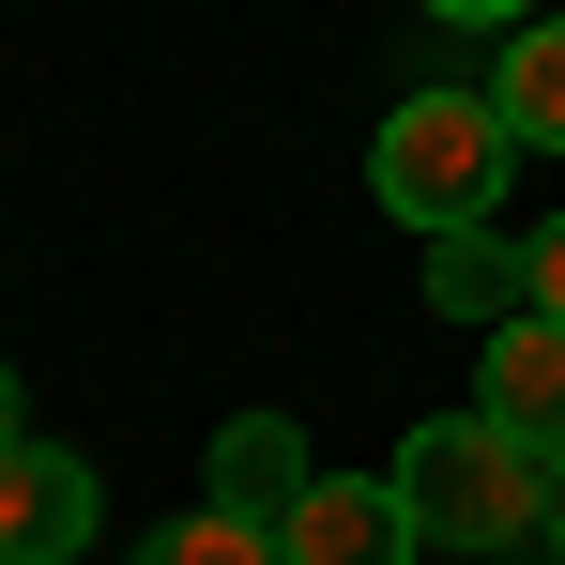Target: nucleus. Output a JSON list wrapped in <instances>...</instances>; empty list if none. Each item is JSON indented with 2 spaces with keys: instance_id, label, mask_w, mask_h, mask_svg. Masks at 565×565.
<instances>
[{
  "instance_id": "1",
  "label": "nucleus",
  "mask_w": 565,
  "mask_h": 565,
  "mask_svg": "<svg viewBox=\"0 0 565 565\" xmlns=\"http://www.w3.org/2000/svg\"><path fill=\"white\" fill-rule=\"evenodd\" d=\"M382 489H397V520H413V551H520V535H551V459L520 444V428H489V413H428L397 459H382Z\"/></svg>"
},
{
  "instance_id": "2",
  "label": "nucleus",
  "mask_w": 565,
  "mask_h": 565,
  "mask_svg": "<svg viewBox=\"0 0 565 565\" xmlns=\"http://www.w3.org/2000/svg\"><path fill=\"white\" fill-rule=\"evenodd\" d=\"M520 169V138H504V107L489 93H397L367 138V199L413 230V245H444V230H489V199Z\"/></svg>"
},
{
  "instance_id": "3",
  "label": "nucleus",
  "mask_w": 565,
  "mask_h": 565,
  "mask_svg": "<svg viewBox=\"0 0 565 565\" xmlns=\"http://www.w3.org/2000/svg\"><path fill=\"white\" fill-rule=\"evenodd\" d=\"M93 520H107V489H93V459L77 444H0V565H77L93 551Z\"/></svg>"
},
{
  "instance_id": "4",
  "label": "nucleus",
  "mask_w": 565,
  "mask_h": 565,
  "mask_svg": "<svg viewBox=\"0 0 565 565\" xmlns=\"http://www.w3.org/2000/svg\"><path fill=\"white\" fill-rule=\"evenodd\" d=\"M321 489V459H306V428L290 413H230L214 428V520H245V535H290V504Z\"/></svg>"
},
{
  "instance_id": "5",
  "label": "nucleus",
  "mask_w": 565,
  "mask_h": 565,
  "mask_svg": "<svg viewBox=\"0 0 565 565\" xmlns=\"http://www.w3.org/2000/svg\"><path fill=\"white\" fill-rule=\"evenodd\" d=\"M276 565H413V520H397V489H382V473H321V489L290 504Z\"/></svg>"
},
{
  "instance_id": "6",
  "label": "nucleus",
  "mask_w": 565,
  "mask_h": 565,
  "mask_svg": "<svg viewBox=\"0 0 565 565\" xmlns=\"http://www.w3.org/2000/svg\"><path fill=\"white\" fill-rule=\"evenodd\" d=\"M473 413H489V428H520L535 459H565V321H504V337H489V367H473Z\"/></svg>"
},
{
  "instance_id": "7",
  "label": "nucleus",
  "mask_w": 565,
  "mask_h": 565,
  "mask_svg": "<svg viewBox=\"0 0 565 565\" xmlns=\"http://www.w3.org/2000/svg\"><path fill=\"white\" fill-rule=\"evenodd\" d=\"M428 306L473 321V337L535 321V245H504V230H444V245H428Z\"/></svg>"
},
{
  "instance_id": "8",
  "label": "nucleus",
  "mask_w": 565,
  "mask_h": 565,
  "mask_svg": "<svg viewBox=\"0 0 565 565\" xmlns=\"http://www.w3.org/2000/svg\"><path fill=\"white\" fill-rule=\"evenodd\" d=\"M489 107H504L520 153H565V15H535V31L489 62Z\"/></svg>"
},
{
  "instance_id": "9",
  "label": "nucleus",
  "mask_w": 565,
  "mask_h": 565,
  "mask_svg": "<svg viewBox=\"0 0 565 565\" xmlns=\"http://www.w3.org/2000/svg\"><path fill=\"white\" fill-rule=\"evenodd\" d=\"M138 565H276V535H245V520H169V535H138Z\"/></svg>"
},
{
  "instance_id": "10",
  "label": "nucleus",
  "mask_w": 565,
  "mask_h": 565,
  "mask_svg": "<svg viewBox=\"0 0 565 565\" xmlns=\"http://www.w3.org/2000/svg\"><path fill=\"white\" fill-rule=\"evenodd\" d=\"M428 15H444V31H535L551 0H428Z\"/></svg>"
},
{
  "instance_id": "11",
  "label": "nucleus",
  "mask_w": 565,
  "mask_h": 565,
  "mask_svg": "<svg viewBox=\"0 0 565 565\" xmlns=\"http://www.w3.org/2000/svg\"><path fill=\"white\" fill-rule=\"evenodd\" d=\"M535 321H565V214H535Z\"/></svg>"
},
{
  "instance_id": "12",
  "label": "nucleus",
  "mask_w": 565,
  "mask_h": 565,
  "mask_svg": "<svg viewBox=\"0 0 565 565\" xmlns=\"http://www.w3.org/2000/svg\"><path fill=\"white\" fill-rule=\"evenodd\" d=\"M15 413H31V397H15V367H0V444H31V428H15Z\"/></svg>"
},
{
  "instance_id": "13",
  "label": "nucleus",
  "mask_w": 565,
  "mask_h": 565,
  "mask_svg": "<svg viewBox=\"0 0 565 565\" xmlns=\"http://www.w3.org/2000/svg\"><path fill=\"white\" fill-rule=\"evenodd\" d=\"M551 535H565V459H551Z\"/></svg>"
}]
</instances>
